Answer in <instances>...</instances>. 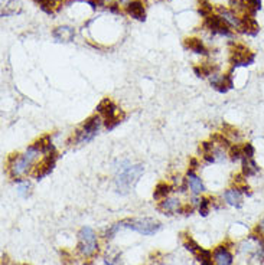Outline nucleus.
Listing matches in <instances>:
<instances>
[{"mask_svg": "<svg viewBox=\"0 0 264 265\" xmlns=\"http://www.w3.org/2000/svg\"><path fill=\"white\" fill-rule=\"evenodd\" d=\"M159 209L165 213H172V212H178L181 209V202L179 199L176 198H165L160 205H159Z\"/></svg>", "mask_w": 264, "mask_h": 265, "instance_id": "obj_19", "label": "nucleus"}, {"mask_svg": "<svg viewBox=\"0 0 264 265\" xmlns=\"http://www.w3.org/2000/svg\"><path fill=\"white\" fill-rule=\"evenodd\" d=\"M254 62V54L248 51L244 45H234L231 49V64L234 66H247Z\"/></svg>", "mask_w": 264, "mask_h": 265, "instance_id": "obj_7", "label": "nucleus"}, {"mask_svg": "<svg viewBox=\"0 0 264 265\" xmlns=\"http://www.w3.org/2000/svg\"><path fill=\"white\" fill-rule=\"evenodd\" d=\"M243 3H244L247 10H248L251 15H254L257 10L262 9V0H243Z\"/></svg>", "mask_w": 264, "mask_h": 265, "instance_id": "obj_24", "label": "nucleus"}, {"mask_svg": "<svg viewBox=\"0 0 264 265\" xmlns=\"http://www.w3.org/2000/svg\"><path fill=\"white\" fill-rule=\"evenodd\" d=\"M145 173V167L143 165H133V166H127L123 167L121 171L117 174L115 177V190L117 193L126 195L134 188V185L137 183V180L140 179V176Z\"/></svg>", "mask_w": 264, "mask_h": 265, "instance_id": "obj_2", "label": "nucleus"}, {"mask_svg": "<svg viewBox=\"0 0 264 265\" xmlns=\"http://www.w3.org/2000/svg\"><path fill=\"white\" fill-rule=\"evenodd\" d=\"M187 185H188V188L193 195H198V193L205 192V186H204L201 177H198V176L193 173V170L188 171V174H187Z\"/></svg>", "mask_w": 264, "mask_h": 265, "instance_id": "obj_15", "label": "nucleus"}, {"mask_svg": "<svg viewBox=\"0 0 264 265\" xmlns=\"http://www.w3.org/2000/svg\"><path fill=\"white\" fill-rule=\"evenodd\" d=\"M52 36L57 39L58 42H71L75 38V31L71 26H58L54 29Z\"/></svg>", "mask_w": 264, "mask_h": 265, "instance_id": "obj_13", "label": "nucleus"}, {"mask_svg": "<svg viewBox=\"0 0 264 265\" xmlns=\"http://www.w3.org/2000/svg\"><path fill=\"white\" fill-rule=\"evenodd\" d=\"M218 10H220V16L224 19V22H226L228 26H232V28H235V29H240L243 18H238L234 10H228V9H223V7H220Z\"/></svg>", "mask_w": 264, "mask_h": 265, "instance_id": "obj_14", "label": "nucleus"}, {"mask_svg": "<svg viewBox=\"0 0 264 265\" xmlns=\"http://www.w3.org/2000/svg\"><path fill=\"white\" fill-rule=\"evenodd\" d=\"M257 232H259V233L262 235V238L264 239V218L262 219V222L259 224V227H257Z\"/></svg>", "mask_w": 264, "mask_h": 265, "instance_id": "obj_30", "label": "nucleus"}, {"mask_svg": "<svg viewBox=\"0 0 264 265\" xmlns=\"http://www.w3.org/2000/svg\"><path fill=\"white\" fill-rule=\"evenodd\" d=\"M98 249V241L94 229L90 227H84L78 232V251L82 257L90 258Z\"/></svg>", "mask_w": 264, "mask_h": 265, "instance_id": "obj_3", "label": "nucleus"}, {"mask_svg": "<svg viewBox=\"0 0 264 265\" xmlns=\"http://www.w3.org/2000/svg\"><path fill=\"white\" fill-rule=\"evenodd\" d=\"M121 228V225H120V222L118 224H114L113 227H110V229H107V232H106V238L107 239H110V238H113V235Z\"/></svg>", "mask_w": 264, "mask_h": 265, "instance_id": "obj_29", "label": "nucleus"}, {"mask_svg": "<svg viewBox=\"0 0 264 265\" xmlns=\"http://www.w3.org/2000/svg\"><path fill=\"white\" fill-rule=\"evenodd\" d=\"M22 12V6L20 1L18 0H6L1 6V16L7 18V16H13Z\"/></svg>", "mask_w": 264, "mask_h": 265, "instance_id": "obj_18", "label": "nucleus"}, {"mask_svg": "<svg viewBox=\"0 0 264 265\" xmlns=\"http://www.w3.org/2000/svg\"><path fill=\"white\" fill-rule=\"evenodd\" d=\"M185 46L190 49L192 52L195 54H199V55H207L208 51L207 48L204 46V43L199 40V39L190 38V39H185Z\"/></svg>", "mask_w": 264, "mask_h": 265, "instance_id": "obj_21", "label": "nucleus"}, {"mask_svg": "<svg viewBox=\"0 0 264 265\" xmlns=\"http://www.w3.org/2000/svg\"><path fill=\"white\" fill-rule=\"evenodd\" d=\"M55 162H57V157H55V154L54 153H51V154H48L42 162H39V165L37 166V169L34 171V174H35V177L40 180L42 177H45V176H48L51 171L54 170V167H55Z\"/></svg>", "mask_w": 264, "mask_h": 265, "instance_id": "obj_9", "label": "nucleus"}, {"mask_svg": "<svg viewBox=\"0 0 264 265\" xmlns=\"http://www.w3.org/2000/svg\"><path fill=\"white\" fill-rule=\"evenodd\" d=\"M211 12H212V6H211V3L208 1V0H199V15H202V16H209L211 15Z\"/></svg>", "mask_w": 264, "mask_h": 265, "instance_id": "obj_26", "label": "nucleus"}, {"mask_svg": "<svg viewBox=\"0 0 264 265\" xmlns=\"http://www.w3.org/2000/svg\"><path fill=\"white\" fill-rule=\"evenodd\" d=\"M101 124H103V120L100 115H94V117L88 118L82 124V127L75 132V144H85V143L91 141L100 132Z\"/></svg>", "mask_w": 264, "mask_h": 265, "instance_id": "obj_5", "label": "nucleus"}, {"mask_svg": "<svg viewBox=\"0 0 264 265\" xmlns=\"http://www.w3.org/2000/svg\"><path fill=\"white\" fill-rule=\"evenodd\" d=\"M211 85L220 91V93H226L228 90L232 88V78L229 75H220V74H212L211 75Z\"/></svg>", "mask_w": 264, "mask_h": 265, "instance_id": "obj_10", "label": "nucleus"}, {"mask_svg": "<svg viewBox=\"0 0 264 265\" xmlns=\"http://www.w3.org/2000/svg\"><path fill=\"white\" fill-rule=\"evenodd\" d=\"M199 202H201V203H199V213H201L202 216H207L208 212H209V205H211V202H209L208 199H201Z\"/></svg>", "mask_w": 264, "mask_h": 265, "instance_id": "obj_28", "label": "nucleus"}, {"mask_svg": "<svg viewBox=\"0 0 264 265\" xmlns=\"http://www.w3.org/2000/svg\"><path fill=\"white\" fill-rule=\"evenodd\" d=\"M170 190H172V188H170L169 185H166V183H159L157 186H156V189H154V199H165V198H168V195L170 193Z\"/></svg>", "mask_w": 264, "mask_h": 265, "instance_id": "obj_23", "label": "nucleus"}, {"mask_svg": "<svg viewBox=\"0 0 264 265\" xmlns=\"http://www.w3.org/2000/svg\"><path fill=\"white\" fill-rule=\"evenodd\" d=\"M29 190H31V182L29 180H19L18 182V193L20 196L26 198L29 195Z\"/></svg>", "mask_w": 264, "mask_h": 265, "instance_id": "obj_25", "label": "nucleus"}, {"mask_svg": "<svg viewBox=\"0 0 264 265\" xmlns=\"http://www.w3.org/2000/svg\"><path fill=\"white\" fill-rule=\"evenodd\" d=\"M212 257H214L215 265H232V263H234L232 254L226 249V246H218V248H215Z\"/></svg>", "mask_w": 264, "mask_h": 265, "instance_id": "obj_11", "label": "nucleus"}, {"mask_svg": "<svg viewBox=\"0 0 264 265\" xmlns=\"http://www.w3.org/2000/svg\"><path fill=\"white\" fill-rule=\"evenodd\" d=\"M238 31H240L241 33H247V35L254 36V35H257V33H259L260 26H259V23L256 22L254 18L244 16V18H243V22H241V26H240V29H238Z\"/></svg>", "mask_w": 264, "mask_h": 265, "instance_id": "obj_17", "label": "nucleus"}, {"mask_svg": "<svg viewBox=\"0 0 264 265\" xmlns=\"http://www.w3.org/2000/svg\"><path fill=\"white\" fill-rule=\"evenodd\" d=\"M97 110H98V113L104 117V123H106V126H107L109 130H112L117 124L121 123L120 110L114 105L109 98H106L104 101H101L100 105L97 107Z\"/></svg>", "mask_w": 264, "mask_h": 265, "instance_id": "obj_6", "label": "nucleus"}, {"mask_svg": "<svg viewBox=\"0 0 264 265\" xmlns=\"http://www.w3.org/2000/svg\"><path fill=\"white\" fill-rule=\"evenodd\" d=\"M76 265H81V264H76Z\"/></svg>", "mask_w": 264, "mask_h": 265, "instance_id": "obj_32", "label": "nucleus"}, {"mask_svg": "<svg viewBox=\"0 0 264 265\" xmlns=\"http://www.w3.org/2000/svg\"><path fill=\"white\" fill-rule=\"evenodd\" d=\"M40 154H43V153L40 152V149H39L37 144L31 146L23 154H18L13 159V162L10 163V167H9L12 177L18 179L20 176H23L25 173H28L29 169L34 166V163L38 160Z\"/></svg>", "mask_w": 264, "mask_h": 265, "instance_id": "obj_1", "label": "nucleus"}, {"mask_svg": "<svg viewBox=\"0 0 264 265\" xmlns=\"http://www.w3.org/2000/svg\"><path fill=\"white\" fill-rule=\"evenodd\" d=\"M121 228L133 229L142 235H154L160 229V222L151 218H134V219H124L120 222Z\"/></svg>", "mask_w": 264, "mask_h": 265, "instance_id": "obj_4", "label": "nucleus"}, {"mask_svg": "<svg viewBox=\"0 0 264 265\" xmlns=\"http://www.w3.org/2000/svg\"><path fill=\"white\" fill-rule=\"evenodd\" d=\"M259 166L254 160V157H244L243 159V174L244 177H251V176H256L259 173Z\"/></svg>", "mask_w": 264, "mask_h": 265, "instance_id": "obj_20", "label": "nucleus"}, {"mask_svg": "<svg viewBox=\"0 0 264 265\" xmlns=\"http://www.w3.org/2000/svg\"><path fill=\"white\" fill-rule=\"evenodd\" d=\"M223 199L226 200L229 206H235V208H241L243 205V192L235 188V189H228L224 192Z\"/></svg>", "mask_w": 264, "mask_h": 265, "instance_id": "obj_12", "label": "nucleus"}, {"mask_svg": "<svg viewBox=\"0 0 264 265\" xmlns=\"http://www.w3.org/2000/svg\"><path fill=\"white\" fill-rule=\"evenodd\" d=\"M37 3L48 15H52L55 12V9L59 6V0H37Z\"/></svg>", "mask_w": 264, "mask_h": 265, "instance_id": "obj_22", "label": "nucleus"}, {"mask_svg": "<svg viewBox=\"0 0 264 265\" xmlns=\"http://www.w3.org/2000/svg\"><path fill=\"white\" fill-rule=\"evenodd\" d=\"M127 13L137 20H145V6L140 0H132L127 6H126Z\"/></svg>", "mask_w": 264, "mask_h": 265, "instance_id": "obj_16", "label": "nucleus"}, {"mask_svg": "<svg viewBox=\"0 0 264 265\" xmlns=\"http://www.w3.org/2000/svg\"><path fill=\"white\" fill-rule=\"evenodd\" d=\"M118 1H120L121 4H129V3H130V0H118Z\"/></svg>", "mask_w": 264, "mask_h": 265, "instance_id": "obj_31", "label": "nucleus"}, {"mask_svg": "<svg viewBox=\"0 0 264 265\" xmlns=\"http://www.w3.org/2000/svg\"><path fill=\"white\" fill-rule=\"evenodd\" d=\"M229 156L234 162H238V160H243V147L241 146H232L231 147V152H229Z\"/></svg>", "mask_w": 264, "mask_h": 265, "instance_id": "obj_27", "label": "nucleus"}, {"mask_svg": "<svg viewBox=\"0 0 264 265\" xmlns=\"http://www.w3.org/2000/svg\"><path fill=\"white\" fill-rule=\"evenodd\" d=\"M205 26L212 32V33H217V35H221V36H232L231 31H229V26L226 25L224 19L220 16V15H209L205 18Z\"/></svg>", "mask_w": 264, "mask_h": 265, "instance_id": "obj_8", "label": "nucleus"}]
</instances>
